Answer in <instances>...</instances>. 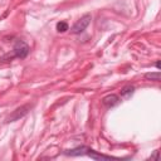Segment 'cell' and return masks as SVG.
<instances>
[{"mask_svg":"<svg viewBox=\"0 0 161 161\" xmlns=\"http://www.w3.org/2000/svg\"><path fill=\"white\" fill-rule=\"evenodd\" d=\"M13 52H14V55L15 58H25L28 54H29V47L25 42L23 40H16L15 44H14V48H13Z\"/></svg>","mask_w":161,"mask_h":161,"instance_id":"2","label":"cell"},{"mask_svg":"<svg viewBox=\"0 0 161 161\" xmlns=\"http://www.w3.org/2000/svg\"><path fill=\"white\" fill-rule=\"evenodd\" d=\"M160 78H161L160 72H150V73H146L145 74V79H147V80L160 82Z\"/></svg>","mask_w":161,"mask_h":161,"instance_id":"7","label":"cell"},{"mask_svg":"<svg viewBox=\"0 0 161 161\" xmlns=\"http://www.w3.org/2000/svg\"><path fill=\"white\" fill-rule=\"evenodd\" d=\"M133 92H135V87L131 86V84H128V86H125L121 89V96L125 97V98H128V97H131L133 94Z\"/></svg>","mask_w":161,"mask_h":161,"instance_id":"6","label":"cell"},{"mask_svg":"<svg viewBox=\"0 0 161 161\" xmlns=\"http://www.w3.org/2000/svg\"><path fill=\"white\" fill-rule=\"evenodd\" d=\"M86 155L87 156H89L91 158H93V160H112L113 157H111V156H106V155H101V153H97L96 151H93L92 148H87V151H86Z\"/></svg>","mask_w":161,"mask_h":161,"instance_id":"5","label":"cell"},{"mask_svg":"<svg viewBox=\"0 0 161 161\" xmlns=\"http://www.w3.org/2000/svg\"><path fill=\"white\" fill-rule=\"evenodd\" d=\"M33 106L31 104H24V106H21V107H19V108H16L10 116H9V118H8V122H14V121H16V119H19V118H21L23 116H25L29 111H30V108H31Z\"/></svg>","mask_w":161,"mask_h":161,"instance_id":"3","label":"cell"},{"mask_svg":"<svg viewBox=\"0 0 161 161\" xmlns=\"http://www.w3.org/2000/svg\"><path fill=\"white\" fill-rule=\"evenodd\" d=\"M155 65H156V68H157V69H160V62H158V60L156 62V64H155Z\"/></svg>","mask_w":161,"mask_h":161,"instance_id":"10","label":"cell"},{"mask_svg":"<svg viewBox=\"0 0 161 161\" xmlns=\"http://www.w3.org/2000/svg\"><path fill=\"white\" fill-rule=\"evenodd\" d=\"M68 24L65 23V21H59L58 24H57V30L59 31V33H64V31H67L68 30Z\"/></svg>","mask_w":161,"mask_h":161,"instance_id":"8","label":"cell"},{"mask_svg":"<svg viewBox=\"0 0 161 161\" xmlns=\"http://www.w3.org/2000/svg\"><path fill=\"white\" fill-rule=\"evenodd\" d=\"M157 156H158V150H155L153 153L151 155V158H157Z\"/></svg>","mask_w":161,"mask_h":161,"instance_id":"9","label":"cell"},{"mask_svg":"<svg viewBox=\"0 0 161 161\" xmlns=\"http://www.w3.org/2000/svg\"><path fill=\"white\" fill-rule=\"evenodd\" d=\"M91 19H92L91 14H84V15L72 26V33H73V34H80L82 31H84L86 28L89 25Z\"/></svg>","mask_w":161,"mask_h":161,"instance_id":"1","label":"cell"},{"mask_svg":"<svg viewBox=\"0 0 161 161\" xmlns=\"http://www.w3.org/2000/svg\"><path fill=\"white\" fill-rule=\"evenodd\" d=\"M121 102L119 97L117 94H108L106 97L102 98V103L107 107V108H112V107H116L118 103Z\"/></svg>","mask_w":161,"mask_h":161,"instance_id":"4","label":"cell"}]
</instances>
